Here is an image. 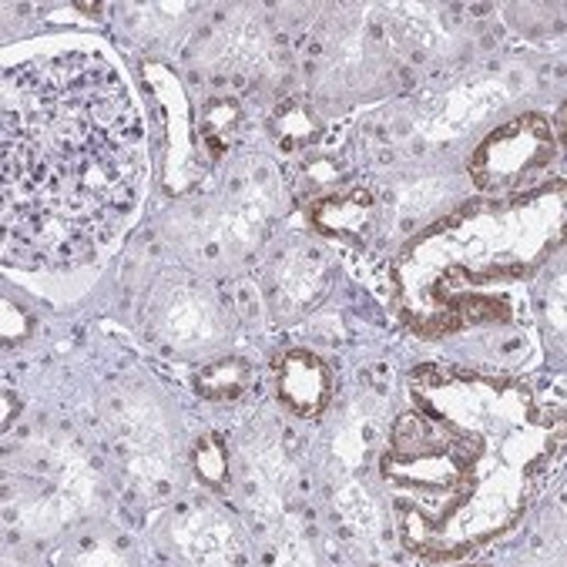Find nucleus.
<instances>
[{
  "label": "nucleus",
  "instance_id": "obj_6",
  "mask_svg": "<svg viewBox=\"0 0 567 567\" xmlns=\"http://www.w3.org/2000/svg\"><path fill=\"white\" fill-rule=\"evenodd\" d=\"M195 467H198V477L212 487H221L225 484V474H229V457H225V446L218 436H202L198 446H195Z\"/></svg>",
  "mask_w": 567,
  "mask_h": 567
},
{
  "label": "nucleus",
  "instance_id": "obj_7",
  "mask_svg": "<svg viewBox=\"0 0 567 567\" xmlns=\"http://www.w3.org/2000/svg\"><path fill=\"white\" fill-rule=\"evenodd\" d=\"M236 118H239V107H236V101H212L208 107H205V135H208V142L218 148L221 142H225V135H229V128L236 125Z\"/></svg>",
  "mask_w": 567,
  "mask_h": 567
},
{
  "label": "nucleus",
  "instance_id": "obj_1",
  "mask_svg": "<svg viewBox=\"0 0 567 567\" xmlns=\"http://www.w3.org/2000/svg\"><path fill=\"white\" fill-rule=\"evenodd\" d=\"M142 128L107 64L61 54L14 68L4 104L8 246L74 259L132 212Z\"/></svg>",
  "mask_w": 567,
  "mask_h": 567
},
{
  "label": "nucleus",
  "instance_id": "obj_3",
  "mask_svg": "<svg viewBox=\"0 0 567 567\" xmlns=\"http://www.w3.org/2000/svg\"><path fill=\"white\" fill-rule=\"evenodd\" d=\"M279 396L299 416H316L332 396V373L312 353H289L279 363Z\"/></svg>",
  "mask_w": 567,
  "mask_h": 567
},
{
  "label": "nucleus",
  "instance_id": "obj_2",
  "mask_svg": "<svg viewBox=\"0 0 567 567\" xmlns=\"http://www.w3.org/2000/svg\"><path fill=\"white\" fill-rule=\"evenodd\" d=\"M554 155V135L544 118L527 115L494 132L474 155L471 175L484 192L517 188L527 175L544 168Z\"/></svg>",
  "mask_w": 567,
  "mask_h": 567
},
{
  "label": "nucleus",
  "instance_id": "obj_8",
  "mask_svg": "<svg viewBox=\"0 0 567 567\" xmlns=\"http://www.w3.org/2000/svg\"><path fill=\"white\" fill-rule=\"evenodd\" d=\"M78 11H84V14H101L104 8H101V4H78Z\"/></svg>",
  "mask_w": 567,
  "mask_h": 567
},
{
  "label": "nucleus",
  "instance_id": "obj_4",
  "mask_svg": "<svg viewBox=\"0 0 567 567\" xmlns=\"http://www.w3.org/2000/svg\"><path fill=\"white\" fill-rule=\"evenodd\" d=\"M312 221L326 236H367L373 221V195L367 188H350L312 205Z\"/></svg>",
  "mask_w": 567,
  "mask_h": 567
},
{
  "label": "nucleus",
  "instance_id": "obj_5",
  "mask_svg": "<svg viewBox=\"0 0 567 567\" xmlns=\"http://www.w3.org/2000/svg\"><path fill=\"white\" fill-rule=\"evenodd\" d=\"M246 383H249V370L239 360L215 363L198 377V390L208 400H236V396H243Z\"/></svg>",
  "mask_w": 567,
  "mask_h": 567
}]
</instances>
